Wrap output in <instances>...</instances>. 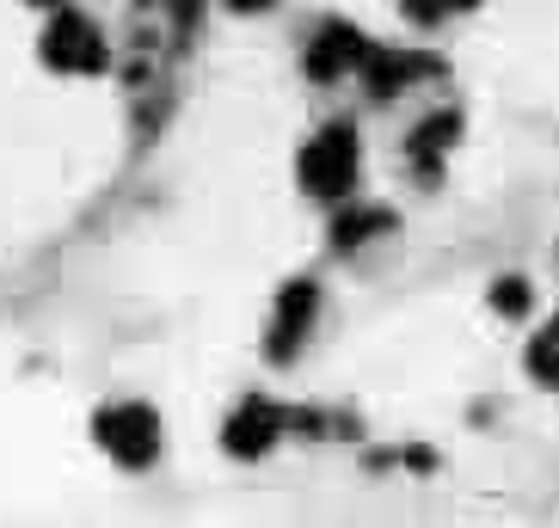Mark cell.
I'll return each instance as SVG.
<instances>
[{
  "label": "cell",
  "instance_id": "obj_2",
  "mask_svg": "<svg viewBox=\"0 0 559 528\" xmlns=\"http://www.w3.org/2000/svg\"><path fill=\"white\" fill-rule=\"evenodd\" d=\"M93 436H99V448L117 467H130V473L160 461V418H154V406H142V399L105 406V412L93 418Z\"/></svg>",
  "mask_w": 559,
  "mask_h": 528
},
{
  "label": "cell",
  "instance_id": "obj_12",
  "mask_svg": "<svg viewBox=\"0 0 559 528\" xmlns=\"http://www.w3.org/2000/svg\"><path fill=\"white\" fill-rule=\"evenodd\" d=\"M492 308H498L504 320H523V314H528V283H523V277H498V283H492Z\"/></svg>",
  "mask_w": 559,
  "mask_h": 528
},
{
  "label": "cell",
  "instance_id": "obj_1",
  "mask_svg": "<svg viewBox=\"0 0 559 528\" xmlns=\"http://www.w3.org/2000/svg\"><path fill=\"white\" fill-rule=\"evenodd\" d=\"M357 166H362V148H357V130L350 123H326V130L308 135V148L296 160V179L308 197L320 203H345L357 191Z\"/></svg>",
  "mask_w": 559,
  "mask_h": 528
},
{
  "label": "cell",
  "instance_id": "obj_4",
  "mask_svg": "<svg viewBox=\"0 0 559 528\" xmlns=\"http://www.w3.org/2000/svg\"><path fill=\"white\" fill-rule=\"evenodd\" d=\"M313 320H320V283L313 277L283 283L277 301H271V326H264V357H271V363H296Z\"/></svg>",
  "mask_w": 559,
  "mask_h": 528
},
{
  "label": "cell",
  "instance_id": "obj_8",
  "mask_svg": "<svg viewBox=\"0 0 559 528\" xmlns=\"http://www.w3.org/2000/svg\"><path fill=\"white\" fill-rule=\"evenodd\" d=\"M455 142H461V111L425 117V123L406 135V166H412L425 184H437V179H443V160H449V148H455Z\"/></svg>",
  "mask_w": 559,
  "mask_h": 528
},
{
  "label": "cell",
  "instance_id": "obj_10",
  "mask_svg": "<svg viewBox=\"0 0 559 528\" xmlns=\"http://www.w3.org/2000/svg\"><path fill=\"white\" fill-rule=\"evenodd\" d=\"M528 375L542 381V387H559V314L547 320L542 332H535V338H528Z\"/></svg>",
  "mask_w": 559,
  "mask_h": 528
},
{
  "label": "cell",
  "instance_id": "obj_3",
  "mask_svg": "<svg viewBox=\"0 0 559 528\" xmlns=\"http://www.w3.org/2000/svg\"><path fill=\"white\" fill-rule=\"evenodd\" d=\"M44 62L56 68V74H105L111 68V44H105V32L93 25L86 13H74V7H56V19L44 25Z\"/></svg>",
  "mask_w": 559,
  "mask_h": 528
},
{
  "label": "cell",
  "instance_id": "obj_9",
  "mask_svg": "<svg viewBox=\"0 0 559 528\" xmlns=\"http://www.w3.org/2000/svg\"><path fill=\"white\" fill-rule=\"evenodd\" d=\"M394 228V209H381V203H357V209H338V221H332V247L338 252H357L369 247L376 233Z\"/></svg>",
  "mask_w": 559,
  "mask_h": 528
},
{
  "label": "cell",
  "instance_id": "obj_14",
  "mask_svg": "<svg viewBox=\"0 0 559 528\" xmlns=\"http://www.w3.org/2000/svg\"><path fill=\"white\" fill-rule=\"evenodd\" d=\"M32 7H62V0H32Z\"/></svg>",
  "mask_w": 559,
  "mask_h": 528
},
{
  "label": "cell",
  "instance_id": "obj_6",
  "mask_svg": "<svg viewBox=\"0 0 559 528\" xmlns=\"http://www.w3.org/2000/svg\"><path fill=\"white\" fill-rule=\"evenodd\" d=\"M362 93L369 99H400L406 86H418V81H437L443 74V62L437 56H425V50H394V44H369V56H362Z\"/></svg>",
  "mask_w": 559,
  "mask_h": 528
},
{
  "label": "cell",
  "instance_id": "obj_5",
  "mask_svg": "<svg viewBox=\"0 0 559 528\" xmlns=\"http://www.w3.org/2000/svg\"><path fill=\"white\" fill-rule=\"evenodd\" d=\"M289 424H313L308 412H283L277 399H240V406H234V418L228 424H222V448H228V455H240V461H259V455H271V448H277V436Z\"/></svg>",
  "mask_w": 559,
  "mask_h": 528
},
{
  "label": "cell",
  "instance_id": "obj_7",
  "mask_svg": "<svg viewBox=\"0 0 559 528\" xmlns=\"http://www.w3.org/2000/svg\"><path fill=\"white\" fill-rule=\"evenodd\" d=\"M362 56H369V37L350 25V19H326L320 32L308 37V50H301V68H308V81L332 86V81H345V74H357Z\"/></svg>",
  "mask_w": 559,
  "mask_h": 528
},
{
  "label": "cell",
  "instance_id": "obj_13",
  "mask_svg": "<svg viewBox=\"0 0 559 528\" xmlns=\"http://www.w3.org/2000/svg\"><path fill=\"white\" fill-rule=\"evenodd\" d=\"M222 7H228V13H271L277 0H222Z\"/></svg>",
  "mask_w": 559,
  "mask_h": 528
},
{
  "label": "cell",
  "instance_id": "obj_11",
  "mask_svg": "<svg viewBox=\"0 0 559 528\" xmlns=\"http://www.w3.org/2000/svg\"><path fill=\"white\" fill-rule=\"evenodd\" d=\"M467 7H479V0H400V13L412 25H443L449 13H467Z\"/></svg>",
  "mask_w": 559,
  "mask_h": 528
}]
</instances>
